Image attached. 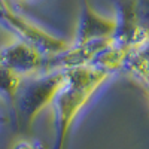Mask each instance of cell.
<instances>
[{
  "instance_id": "6da1fadb",
  "label": "cell",
  "mask_w": 149,
  "mask_h": 149,
  "mask_svg": "<svg viewBox=\"0 0 149 149\" xmlns=\"http://www.w3.org/2000/svg\"><path fill=\"white\" fill-rule=\"evenodd\" d=\"M113 73L98 64H84L66 72L63 86L57 93L54 103L55 112V149H63L72 122L82 107L88 103L93 94Z\"/></svg>"
},
{
  "instance_id": "7a4b0ae2",
  "label": "cell",
  "mask_w": 149,
  "mask_h": 149,
  "mask_svg": "<svg viewBox=\"0 0 149 149\" xmlns=\"http://www.w3.org/2000/svg\"><path fill=\"white\" fill-rule=\"evenodd\" d=\"M64 79L66 72H52L51 74L30 82L22 90L18 98V113L24 125L31 124L42 109L52 103L57 93L63 86Z\"/></svg>"
},
{
  "instance_id": "3957f363",
  "label": "cell",
  "mask_w": 149,
  "mask_h": 149,
  "mask_svg": "<svg viewBox=\"0 0 149 149\" xmlns=\"http://www.w3.org/2000/svg\"><path fill=\"white\" fill-rule=\"evenodd\" d=\"M0 63L21 74V73L34 72L40 66L42 61L34 45L21 42L17 45H12L0 52Z\"/></svg>"
},
{
  "instance_id": "277c9868",
  "label": "cell",
  "mask_w": 149,
  "mask_h": 149,
  "mask_svg": "<svg viewBox=\"0 0 149 149\" xmlns=\"http://www.w3.org/2000/svg\"><path fill=\"white\" fill-rule=\"evenodd\" d=\"M19 81L21 78L17 72L0 63V94L14 98L19 88Z\"/></svg>"
},
{
  "instance_id": "5b68a950",
  "label": "cell",
  "mask_w": 149,
  "mask_h": 149,
  "mask_svg": "<svg viewBox=\"0 0 149 149\" xmlns=\"http://www.w3.org/2000/svg\"><path fill=\"white\" fill-rule=\"evenodd\" d=\"M14 149H46V148L40 142H27V140H24V142H19Z\"/></svg>"
},
{
  "instance_id": "8992f818",
  "label": "cell",
  "mask_w": 149,
  "mask_h": 149,
  "mask_svg": "<svg viewBox=\"0 0 149 149\" xmlns=\"http://www.w3.org/2000/svg\"><path fill=\"white\" fill-rule=\"evenodd\" d=\"M0 122H2V116H0Z\"/></svg>"
}]
</instances>
